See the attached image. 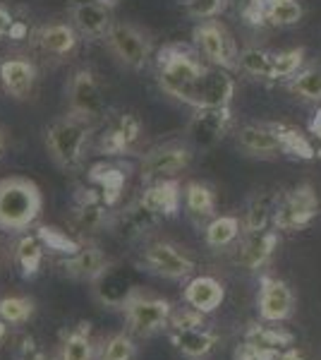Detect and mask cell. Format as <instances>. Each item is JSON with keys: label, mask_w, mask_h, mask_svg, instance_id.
I'll list each match as a JSON object with an SVG mask.
<instances>
[{"label": "cell", "mask_w": 321, "mask_h": 360, "mask_svg": "<svg viewBox=\"0 0 321 360\" xmlns=\"http://www.w3.org/2000/svg\"><path fill=\"white\" fill-rule=\"evenodd\" d=\"M209 68L211 65L202 60L199 51L185 44H166L156 53V79L161 91L192 108H199Z\"/></svg>", "instance_id": "1"}, {"label": "cell", "mask_w": 321, "mask_h": 360, "mask_svg": "<svg viewBox=\"0 0 321 360\" xmlns=\"http://www.w3.org/2000/svg\"><path fill=\"white\" fill-rule=\"evenodd\" d=\"M44 195L34 180L10 176L0 180V231L25 233L41 217Z\"/></svg>", "instance_id": "2"}, {"label": "cell", "mask_w": 321, "mask_h": 360, "mask_svg": "<svg viewBox=\"0 0 321 360\" xmlns=\"http://www.w3.org/2000/svg\"><path fill=\"white\" fill-rule=\"evenodd\" d=\"M94 132V123L84 120L79 115L65 113L55 118L53 123L44 130L46 152L53 159V164L63 171H77L84 161L86 144Z\"/></svg>", "instance_id": "3"}, {"label": "cell", "mask_w": 321, "mask_h": 360, "mask_svg": "<svg viewBox=\"0 0 321 360\" xmlns=\"http://www.w3.org/2000/svg\"><path fill=\"white\" fill-rule=\"evenodd\" d=\"M120 310L125 312L127 332L132 336H139V339H147V336L159 334L161 329L168 327L173 305L171 300L161 298V295H154L139 286H132V291L127 293Z\"/></svg>", "instance_id": "4"}, {"label": "cell", "mask_w": 321, "mask_h": 360, "mask_svg": "<svg viewBox=\"0 0 321 360\" xmlns=\"http://www.w3.org/2000/svg\"><path fill=\"white\" fill-rule=\"evenodd\" d=\"M106 46L122 68L134 70V72L147 68L154 53L151 37L132 22H113L110 32L106 34Z\"/></svg>", "instance_id": "5"}, {"label": "cell", "mask_w": 321, "mask_h": 360, "mask_svg": "<svg viewBox=\"0 0 321 360\" xmlns=\"http://www.w3.org/2000/svg\"><path fill=\"white\" fill-rule=\"evenodd\" d=\"M192 39L199 51L202 58H207L209 65L223 68V70H237V58L240 49L235 44V37L230 34L221 20H204L192 29Z\"/></svg>", "instance_id": "6"}, {"label": "cell", "mask_w": 321, "mask_h": 360, "mask_svg": "<svg viewBox=\"0 0 321 360\" xmlns=\"http://www.w3.org/2000/svg\"><path fill=\"white\" fill-rule=\"evenodd\" d=\"M192 156H195V149H192L188 139L185 142H166L159 144V147H151L144 154L142 164H139V176H142L144 183L175 178L183 171H188L192 164Z\"/></svg>", "instance_id": "7"}, {"label": "cell", "mask_w": 321, "mask_h": 360, "mask_svg": "<svg viewBox=\"0 0 321 360\" xmlns=\"http://www.w3.org/2000/svg\"><path fill=\"white\" fill-rule=\"evenodd\" d=\"M139 266L154 276L168 278V281H183V278L192 276V271H195V259L185 250H180L175 243L156 240L142 250Z\"/></svg>", "instance_id": "8"}, {"label": "cell", "mask_w": 321, "mask_h": 360, "mask_svg": "<svg viewBox=\"0 0 321 360\" xmlns=\"http://www.w3.org/2000/svg\"><path fill=\"white\" fill-rule=\"evenodd\" d=\"M319 197L309 183H302L297 188L281 195L276 217H273V229L276 231H300L307 229L317 219Z\"/></svg>", "instance_id": "9"}, {"label": "cell", "mask_w": 321, "mask_h": 360, "mask_svg": "<svg viewBox=\"0 0 321 360\" xmlns=\"http://www.w3.org/2000/svg\"><path fill=\"white\" fill-rule=\"evenodd\" d=\"M65 94H67V113L79 115V118L91 120V123H96L106 113L103 91L96 82V75L89 68L74 70L65 86Z\"/></svg>", "instance_id": "10"}, {"label": "cell", "mask_w": 321, "mask_h": 360, "mask_svg": "<svg viewBox=\"0 0 321 360\" xmlns=\"http://www.w3.org/2000/svg\"><path fill=\"white\" fill-rule=\"evenodd\" d=\"M232 125L230 106L221 108H195V115L185 127V139L192 144V149H209L216 142L225 137V132Z\"/></svg>", "instance_id": "11"}, {"label": "cell", "mask_w": 321, "mask_h": 360, "mask_svg": "<svg viewBox=\"0 0 321 360\" xmlns=\"http://www.w3.org/2000/svg\"><path fill=\"white\" fill-rule=\"evenodd\" d=\"M108 209L110 207L103 202V197L96 188H81L74 195L70 226L79 236H89V233H98L103 229H110L113 217H110Z\"/></svg>", "instance_id": "12"}, {"label": "cell", "mask_w": 321, "mask_h": 360, "mask_svg": "<svg viewBox=\"0 0 321 360\" xmlns=\"http://www.w3.org/2000/svg\"><path fill=\"white\" fill-rule=\"evenodd\" d=\"M256 310L261 322L278 324L285 322L295 310V293L283 278L264 274L259 278V295H256Z\"/></svg>", "instance_id": "13"}, {"label": "cell", "mask_w": 321, "mask_h": 360, "mask_svg": "<svg viewBox=\"0 0 321 360\" xmlns=\"http://www.w3.org/2000/svg\"><path fill=\"white\" fill-rule=\"evenodd\" d=\"M142 137V120L134 113H118L108 120L98 137V152L103 156H127Z\"/></svg>", "instance_id": "14"}, {"label": "cell", "mask_w": 321, "mask_h": 360, "mask_svg": "<svg viewBox=\"0 0 321 360\" xmlns=\"http://www.w3.org/2000/svg\"><path fill=\"white\" fill-rule=\"evenodd\" d=\"M235 144L240 152L254 156V159H276L283 154L281 139H278L273 123H247L237 127Z\"/></svg>", "instance_id": "15"}, {"label": "cell", "mask_w": 321, "mask_h": 360, "mask_svg": "<svg viewBox=\"0 0 321 360\" xmlns=\"http://www.w3.org/2000/svg\"><path fill=\"white\" fill-rule=\"evenodd\" d=\"M39 70L34 65V60L22 56H8L0 60V86L8 96L17 98H29V94L37 86Z\"/></svg>", "instance_id": "16"}, {"label": "cell", "mask_w": 321, "mask_h": 360, "mask_svg": "<svg viewBox=\"0 0 321 360\" xmlns=\"http://www.w3.org/2000/svg\"><path fill=\"white\" fill-rule=\"evenodd\" d=\"M70 25L79 32L84 39H106V34L113 27V15H110V5L103 0H84V3L72 5L70 10Z\"/></svg>", "instance_id": "17"}, {"label": "cell", "mask_w": 321, "mask_h": 360, "mask_svg": "<svg viewBox=\"0 0 321 360\" xmlns=\"http://www.w3.org/2000/svg\"><path fill=\"white\" fill-rule=\"evenodd\" d=\"M110 266H113V262L96 245H91V243H81L79 252L70 255V257L60 262L63 274L72 278V281H84V283H94Z\"/></svg>", "instance_id": "18"}, {"label": "cell", "mask_w": 321, "mask_h": 360, "mask_svg": "<svg viewBox=\"0 0 321 360\" xmlns=\"http://www.w3.org/2000/svg\"><path fill=\"white\" fill-rule=\"evenodd\" d=\"M278 243H281V238H278L276 229H266L259 231V233H244L240 248L235 252V262L244 266L247 271L261 269L278 250Z\"/></svg>", "instance_id": "19"}, {"label": "cell", "mask_w": 321, "mask_h": 360, "mask_svg": "<svg viewBox=\"0 0 321 360\" xmlns=\"http://www.w3.org/2000/svg\"><path fill=\"white\" fill-rule=\"evenodd\" d=\"M127 178H130V166H122L118 161H101L89 168V183L101 193L108 207H115L120 202Z\"/></svg>", "instance_id": "20"}, {"label": "cell", "mask_w": 321, "mask_h": 360, "mask_svg": "<svg viewBox=\"0 0 321 360\" xmlns=\"http://www.w3.org/2000/svg\"><path fill=\"white\" fill-rule=\"evenodd\" d=\"M142 205L149 207L156 217L163 219H173L180 212V202H183V188L175 178L166 180H154L144 188L142 193Z\"/></svg>", "instance_id": "21"}, {"label": "cell", "mask_w": 321, "mask_h": 360, "mask_svg": "<svg viewBox=\"0 0 321 360\" xmlns=\"http://www.w3.org/2000/svg\"><path fill=\"white\" fill-rule=\"evenodd\" d=\"M225 298V288L223 283L218 281L216 276H209V274H202V276H195L188 281L183 291V300L192 307H197L204 315H211L214 310H218L221 303Z\"/></svg>", "instance_id": "22"}, {"label": "cell", "mask_w": 321, "mask_h": 360, "mask_svg": "<svg viewBox=\"0 0 321 360\" xmlns=\"http://www.w3.org/2000/svg\"><path fill=\"white\" fill-rule=\"evenodd\" d=\"M161 217H156L149 207L142 205V200L132 202L130 207H125L118 217H113L110 221V229L118 233L122 240H137L144 233H149L156 224H159Z\"/></svg>", "instance_id": "23"}, {"label": "cell", "mask_w": 321, "mask_h": 360, "mask_svg": "<svg viewBox=\"0 0 321 360\" xmlns=\"http://www.w3.org/2000/svg\"><path fill=\"white\" fill-rule=\"evenodd\" d=\"M79 32L67 22H48L37 32V44L41 51L55 58H67L77 51L79 46Z\"/></svg>", "instance_id": "24"}, {"label": "cell", "mask_w": 321, "mask_h": 360, "mask_svg": "<svg viewBox=\"0 0 321 360\" xmlns=\"http://www.w3.org/2000/svg\"><path fill=\"white\" fill-rule=\"evenodd\" d=\"M281 195L283 193H278V190H264V193H256L249 200L242 219L244 233H259V231H266L268 226H273V217H276Z\"/></svg>", "instance_id": "25"}, {"label": "cell", "mask_w": 321, "mask_h": 360, "mask_svg": "<svg viewBox=\"0 0 321 360\" xmlns=\"http://www.w3.org/2000/svg\"><path fill=\"white\" fill-rule=\"evenodd\" d=\"M171 341L185 358L199 360L207 358L216 348L218 334L209 327H199V329H188V332H171Z\"/></svg>", "instance_id": "26"}, {"label": "cell", "mask_w": 321, "mask_h": 360, "mask_svg": "<svg viewBox=\"0 0 321 360\" xmlns=\"http://www.w3.org/2000/svg\"><path fill=\"white\" fill-rule=\"evenodd\" d=\"M273 125H276L278 139H281L283 154L295 156V159H302V161H312V159H317V156H321L319 144L314 142L312 135H305L302 130H297L295 125H288V123H273Z\"/></svg>", "instance_id": "27"}, {"label": "cell", "mask_w": 321, "mask_h": 360, "mask_svg": "<svg viewBox=\"0 0 321 360\" xmlns=\"http://www.w3.org/2000/svg\"><path fill=\"white\" fill-rule=\"evenodd\" d=\"M285 89L305 103H321V63H307L285 82Z\"/></svg>", "instance_id": "28"}, {"label": "cell", "mask_w": 321, "mask_h": 360, "mask_svg": "<svg viewBox=\"0 0 321 360\" xmlns=\"http://www.w3.org/2000/svg\"><path fill=\"white\" fill-rule=\"evenodd\" d=\"M242 233H244V226L240 217H235V214H221V217H214L207 224L204 240H207L209 248H228Z\"/></svg>", "instance_id": "29"}, {"label": "cell", "mask_w": 321, "mask_h": 360, "mask_svg": "<svg viewBox=\"0 0 321 360\" xmlns=\"http://www.w3.org/2000/svg\"><path fill=\"white\" fill-rule=\"evenodd\" d=\"M273 63H276V53L259 46H244L240 49V58H237V70L254 79H266L273 82Z\"/></svg>", "instance_id": "30"}, {"label": "cell", "mask_w": 321, "mask_h": 360, "mask_svg": "<svg viewBox=\"0 0 321 360\" xmlns=\"http://www.w3.org/2000/svg\"><path fill=\"white\" fill-rule=\"evenodd\" d=\"M44 243L39 240V236H22V240L17 243V250H15V264L20 269V276L32 281V278L39 276L41 271V264H44Z\"/></svg>", "instance_id": "31"}, {"label": "cell", "mask_w": 321, "mask_h": 360, "mask_svg": "<svg viewBox=\"0 0 321 360\" xmlns=\"http://www.w3.org/2000/svg\"><path fill=\"white\" fill-rule=\"evenodd\" d=\"M60 360H94V341H91L89 322H79L74 329L65 332L60 341Z\"/></svg>", "instance_id": "32"}, {"label": "cell", "mask_w": 321, "mask_h": 360, "mask_svg": "<svg viewBox=\"0 0 321 360\" xmlns=\"http://www.w3.org/2000/svg\"><path fill=\"white\" fill-rule=\"evenodd\" d=\"M183 202H185V209L190 212V217L199 219V221L216 217V195L207 183L192 180V183L185 185Z\"/></svg>", "instance_id": "33"}, {"label": "cell", "mask_w": 321, "mask_h": 360, "mask_svg": "<svg viewBox=\"0 0 321 360\" xmlns=\"http://www.w3.org/2000/svg\"><path fill=\"white\" fill-rule=\"evenodd\" d=\"M91 286H94L96 300L98 303H103L106 307H120L122 303H125L127 293L132 291V288H127L125 278L115 271V266H110V269L103 271V274L98 276Z\"/></svg>", "instance_id": "34"}, {"label": "cell", "mask_w": 321, "mask_h": 360, "mask_svg": "<svg viewBox=\"0 0 321 360\" xmlns=\"http://www.w3.org/2000/svg\"><path fill=\"white\" fill-rule=\"evenodd\" d=\"M302 10L300 0H261L259 17H264L268 25L273 27H295L302 22Z\"/></svg>", "instance_id": "35"}, {"label": "cell", "mask_w": 321, "mask_h": 360, "mask_svg": "<svg viewBox=\"0 0 321 360\" xmlns=\"http://www.w3.org/2000/svg\"><path fill=\"white\" fill-rule=\"evenodd\" d=\"M244 339L261 348H271V351H285V348L295 346V334L283 327H268L266 324H252L244 332Z\"/></svg>", "instance_id": "36"}, {"label": "cell", "mask_w": 321, "mask_h": 360, "mask_svg": "<svg viewBox=\"0 0 321 360\" xmlns=\"http://www.w3.org/2000/svg\"><path fill=\"white\" fill-rule=\"evenodd\" d=\"M39 240L44 243V248L53 255H60V257H70V255L79 252L81 243L74 236H70L67 231L58 229V226H41L37 231Z\"/></svg>", "instance_id": "37"}, {"label": "cell", "mask_w": 321, "mask_h": 360, "mask_svg": "<svg viewBox=\"0 0 321 360\" xmlns=\"http://www.w3.org/2000/svg\"><path fill=\"white\" fill-rule=\"evenodd\" d=\"M305 58H307V51L302 49V46H297V49L278 51L276 63H273V82H278V79H285V82H288L293 75H297L302 68L307 65Z\"/></svg>", "instance_id": "38"}, {"label": "cell", "mask_w": 321, "mask_h": 360, "mask_svg": "<svg viewBox=\"0 0 321 360\" xmlns=\"http://www.w3.org/2000/svg\"><path fill=\"white\" fill-rule=\"evenodd\" d=\"M134 358H137V346H134L130 332L110 334L103 341L101 351H98V360H134Z\"/></svg>", "instance_id": "39"}, {"label": "cell", "mask_w": 321, "mask_h": 360, "mask_svg": "<svg viewBox=\"0 0 321 360\" xmlns=\"http://www.w3.org/2000/svg\"><path fill=\"white\" fill-rule=\"evenodd\" d=\"M34 315V300L25 295H8L0 298V319L8 324H25Z\"/></svg>", "instance_id": "40"}, {"label": "cell", "mask_w": 321, "mask_h": 360, "mask_svg": "<svg viewBox=\"0 0 321 360\" xmlns=\"http://www.w3.org/2000/svg\"><path fill=\"white\" fill-rule=\"evenodd\" d=\"M204 317H207L204 312L185 303V307H173L171 319H168V329H171V332H188V329L207 327V319Z\"/></svg>", "instance_id": "41"}, {"label": "cell", "mask_w": 321, "mask_h": 360, "mask_svg": "<svg viewBox=\"0 0 321 360\" xmlns=\"http://www.w3.org/2000/svg\"><path fill=\"white\" fill-rule=\"evenodd\" d=\"M228 3H230V0H185V10H188V15L197 22L218 20L228 10Z\"/></svg>", "instance_id": "42"}, {"label": "cell", "mask_w": 321, "mask_h": 360, "mask_svg": "<svg viewBox=\"0 0 321 360\" xmlns=\"http://www.w3.org/2000/svg\"><path fill=\"white\" fill-rule=\"evenodd\" d=\"M281 351H271V348H261L244 339L242 344L235 346L232 351V360H278Z\"/></svg>", "instance_id": "43"}, {"label": "cell", "mask_w": 321, "mask_h": 360, "mask_svg": "<svg viewBox=\"0 0 321 360\" xmlns=\"http://www.w3.org/2000/svg\"><path fill=\"white\" fill-rule=\"evenodd\" d=\"M15 360H48V356L41 351V346L37 344V339H32V336H25V339L20 341V346H17Z\"/></svg>", "instance_id": "44"}, {"label": "cell", "mask_w": 321, "mask_h": 360, "mask_svg": "<svg viewBox=\"0 0 321 360\" xmlns=\"http://www.w3.org/2000/svg\"><path fill=\"white\" fill-rule=\"evenodd\" d=\"M15 17L10 13L5 5H0V39L3 37H10V32H13V25H15Z\"/></svg>", "instance_id": "45"}, {"label": "cell", "mask_w": 321, "mask_h": 360, "mask_svg": "<svg viewBox=\"0 0 321 360\" xmlns=\"http://www.w3.org/2000/svg\"><path fill=\"white\" fill-rule=\"evenodd\" d=\"M309 135H312V139L319 144V149H321V108L312 118V123H309Z\"/></svg>", "instance_id": "46"}, {"label": "cell", "mask_w": 321, "mask_h": 360, "mask_svg": "<svg viewBox=\"0 0 321 360\" xmlns=\"http://www.w3.org/2000/svg\"><path fill=\"white\" fill-rule=\"evenodd\" d=\"M278 360H307V358H305V353H302L300 348L290 346V348H285V351H281Z\"/></svg>", "instance_id": "47"}, {"label": "cell", "mask_w": 321, "mask_h": 360, "mask_svg": "<svg viewBox=\"0 0 321 360\" xmlns=\"http://www.w3.org/2000/svg\"><path fill=\"white\" fill-rule=\"evenodd\" d=\"M27 32H29V29H27L25 22L17 20L15 25H13V32H10V39H15V41H20V39H25V37H27Z\"/></svg>", "instance_id": "48"}, {"label": "cell", "mask_w": 321, "mask_h": 360, "mask_svg": "<svg viewBox=\"0 0 321 360\" xmlns=\"http://www.w3.org/2000/svg\"><path fill=\"white\" fill-rule=\"evenodd\" d=\"M5 336H8V322H5V319H0V344L5 341Z\"/></svg>", "instance_id": "49"}, {"label": "cell", "mask_w": 321, "mask_h": 360, "mask_svg": "<svg viewBox=\"0 0 321 360\" xmlns=\"http://www.w3.org/2000/svg\"><path fill=\"white\" fill-rule=\"evenodd\" d=\"M3 152H5V139H3V135H0V156H3Z\"/></svg>", "instance_id": "50"}]
</instances>
